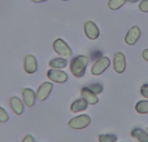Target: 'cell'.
Here are the masks:
<instances>
[{
    "mask_svg": "<svg viewBox=\"0 0 148 142\" xmlns=\"http://www.w3.org/2000/svg\"><path fill=\"white\" fill-rule=\"evenodd\" d=\"M88 62H90V58L87 56H83V54L73 57L72 61H70V65H69L72 74L75 78H82V76L84 75V72H86Z\"/></svg>",
    "mask_w": 148,
    "mask_h": 142,
    "instance_id": "1",
    "label": "cell"
},
{
    "mask_svg": "<svg viewBox=\"0 0 148 142\" xmlns=\"http://www.w3.org/2000/svg\"><path fill=\"white\" fill-rule=\"evenodd\" d=\"M52 48L59 54V57H62V58H66V60L72 57V49H70V47L68 45L64 39L57 38L53 41V44H52Z\"/></svg>",
    "mask_w": 148,
    "mask_h": 142,
    "instance_id": "2",
    "label": "cell"
},
{
    "mask_svg": "<svg viewBox=\"0 0 148 142\" xmlns=\"http://www.w3.org/2000/svg\"><path fill=\"white\" fill-rule=\"evenodd\" d=\"M90 124H91V118L86 114L78 115V116L70 119L69 123H68V125H69L72 129H84V128H87Z\"/></svg>",
    "mask_w": 148,
    "mask_h": 142,
    "instance_id": "3",
    "label": "cell"
},
{
    "mask_svg": "<svg viewBox=\"0 0 148 142\" xmlns=\"http://www.w3.org/2000/svg\"><path fill=\"white\" fill-rule=\"evenodd\" d=\"M110 66V60L109 57H105V56H101L100 58H97L96 61L94 62L91 67V74L95 76L97 75H101L104 71H107V69Z\"/></svg>",
    "mask_w": 148,
    "mask_h": 142,
    "instance_id": "4",
    "label": "cell"
},
{
    "mask_svg": "<svg viewBox=\"0 0 148 142\" xmlns=\"http://www.w3.org/2000/svg\"><path fill=\"white\" fill-rule=\"evenodd\" d=\"M52 89H53V84H52V81H44V83H42L38 87V89H36V101H46L47 98L49 97V94H51Z\"/></svg>",
    "mask_w": 148,
    "mask_h": 142,
    "instance_id": "5",
    "label": "cell"
},
{
    "mask_svg": "<svg viewBox=\"0 0 148 142\" xmlns=\"http://www.w3.org/2000/svg\"><path fill=\"white\" fill-rule=\"evenodd\" d=\"M47 78L49 81L52 83H57V84H62L68 81V74L62 70H55V69H49L47 71Z\"/></svg>",
    "mask_w": 148,
    "mask_h": 142,
    "instance_id": "6",
    "label": "cell"
},
{
    "mask_svg": "<svg viewBox=\"0 0 148 142\" xmlns=\"http://www.w3.org/2000/svg\"><path fill=\"white\" fill-rule=\"evenodd\" d=\"M83 31H84V35L87 36V39L90 40H96L100 35V30L97 27V25L92 21H86L83 25Z\"/></svg>",
    "mask_w": 148,
    "mask_h": 142,
    "instance_id": "7",
    "label": "cell"
},
{
    "mask_svg": "<svg viewBox=\"0 0 148 142\" xmlns=\"http://www.w3.org/2000/svg\"><path fill=\"white\" fill-rule=\"evenodd\" d=\"M113 69L117 74H122L126 70V57L122 52H117L113 56Z\"/></svg>",
    "mask_w": 148,
    "mask_h": 142,
    "instance_id": "8",
    "label": "cell"
},
{
    "mask_svg": "<svg viewBox=\"0 0 148 142\" xmlns=\"http://www.w3.org/2000/svg\"><path fill=\"white\" fill-rule=\"evenodd\" d=\"M23 70L26 74H35L38 71V61H36L35 56L33 54H27L23 60Z\"/></svg>",
    "mask_w": 148,
    "mask_h": 142,
    "instance_id": "9",
    "label": "cell"
},
{
    "mask_svg": "<svg viewBox=\"0 0 148 142\" xmlns=\"http://www.w3.org/2000/svg\"><path fill=\"white\" fill-rule=\"evenodd\" d=\"M140 34L142 32H140L139 26H133V27H130L125 35V43L127 44V45H134V44H136V41L140 38Z\"/></svg>",
    "mask_w": 148,
    "mask_h": 142,
    "instance_id": "10",
    "label": "cell"
},
{
    "mask_svg": "<svg viewBox=\"0 0 148 142\" xmlns=\"http://www.w3.org/2000/svg\"><path fill=\"white\" fill-rule=\"evenodd\" d=\"M35 101H36L35 91H33L31 88H23L22 89V102L25 103V106L33 107L35 105Z\"/></svg>",
    "mask_w": 148,
    "mask_h": 142,
    "instance_id": "11",
    "label": "cell"
},
{
    "mask_svg": "<svg viewBox=\"0 0 148 142\" xmlns=\"http://www.w3.org/2000/svg\"><path fill=\"white\" fill-rule=\"evenodd\" d=\"M81 98H83L88 105H96L97 102H99L97 94L94 93L88 87H83V88L81 89Z\"/></svg>",
    "mask_w": 148,
    "mask_h": 142,
    "instance_id": "12",
    "label": "cell"
},
{
    "mask_svg": "<svg viewBox=\"0 0 148 142\" xmlns=\"http://www.w3.org/2000/svg\"><path fill=\"white\" fill-rule=\"evenodd\" d=\"M9 106L12 109V111L16 115H22L23 114V109H25V103L22 102V99H20V97H10L9 98Z\"/></svg>",
    "mask_w": 148,
    "mask_h": 142,
    "instance_id": "13",
    "label": "cell"
},
{
    "mask_svg": "<svg viewBox=\"0 0 148 142\" xmlns=\"http://www.w3.org/2000/svg\"><path fill=\"white\" fill-rule=\"evenodd\" d=\"M88 107V103L83 98H78L70 105V111L72 112H82Z\"/></svg>",
    "mask_w": 148,
    "mask_h": 142,
    "instance_id": "14",
    "label": "cell"
},
{
    "mask_svg": "<svg viewBox=\"0 0 148 142\" xmlns=\"http://www.w3.org/2000/svg\"><path fill=\"white\" fill-rule=\"evenodd\" d=\"M49 69H55V70H62L66 67L68 61L66 58H62V57H57V58H52L48 62Z\"/></svg>",
    "mask_w": 148,
    "mask_h": 142,
    "instance_id": "15",
    "label": "cell"
},
{
    "mask_svg": "<svg viewBox=\"0 0 148 142\" xmlns=\"http://www.w3.org/2000/svg\"><path fill=\"white\" fill-rule=\"evenodd\" d=\"M131 136L139 142H148V133L147 131H143L140 128H134L131 131Z\"/></svg>",
    "mask_w": 148,
    "mask_h": 142,
    "instance_id": "16",
    "label": "cell"
},
{
    "mask_svg": "<svg viewBox=\"0 0 148 142\" xmlns=\"http://www.w3.org/2000/svg\"><path fill=\"white\" fill-rule=\"evenodd\" d=\"M135 111L138 114H148V99H143V101L136 102Z\"/></svg>",
    "mask_w": 148,
    "mask_h": 142,
    "instance_id": "17",
    "label": "cell"
},
{
    "mask_svg": "<svg viewBox=\"0 0 148 142\" xmlns=\"http://www.w3.org/2000/svg\"><path fill=\"white\" fill-rule=\"evenodd\" d=\"M127 0H108V8L112 10H117L120 8H122L126 4Z\"/></svg>",
    "mask_w": 148,
    "mask_h": 142,
    "instance_id": "18",
    "label": "cell"
},
{
    "mask_svg": "<svg viewBox=\"0 0 148 142\" xmlns=\"http://www.w3.org/2000/svg\"><path fill=\"white\" fill-rule=\"evenodd\" d=\"M99 142H117V136L113 133H103L97 137Z\"/></svg>",
    "mask_w": 148,
    "mask_h": 142,
    "instance_id": "19",
    "label": "cell"
},
{
    "mask_svg": "<svg viewBox=\"0 0 148 142\" xmlns=\"http://www.w3.org/2000/svg\"><path fill=\"white\" fill-rule=\"evenodd\" d=\"M87 87H88V88L96 94H100L103 91H104V87H103L100 83H92V84H90V85H87Z\"/></svg>",
    "mask_w": 148,
    "mask_h": 142,
    "instance_id": "20",
    "label": "cell"
},
{
    "mask_svg": "<svg viewBox=\"0 0 148 142\" xmlns=\"http://www.w3.org/2000/svg\"><path fill=\"white\" fill-rule=\"evenodd\" d=\"M8 120H9V115H8L7 110L0 106V123H7Z\"/></svg>",
    "mask_w": 148,
    "mask_h": 142,
    "instance_id": "21",
    "label": "cell"
},
{
    "mask_svg": "<svg viewBox=\"0 0 148 142\" xmlns=\"http://www.w3.org/2000/svg\"><path fill=\"white\" fill-rule=\"evenodd\" d=\"M139 10L143 13H148V0H142L139 3Z\"/></svg>",
    "mask_w": 148,
    "mask_h": 142,
    "instance_id": "22",
    "label": "cell"
},
{
    "mask_svg": "<svg viewBox=\"0 0 148 142\" xmlns=\"http://www.w3.org/2000/svg\"><path fill=\"white\" fill-rule=\"evenodd\" d=\"M140 94L144 97V98L148 99V84H143L140 88Z\"/></svg>",
    "mask_w": 148,
    "mask_h": 142,
    "instance_id": "23",
    "label": "cell"
},
{
    "mask_svg": "<svg viewBox=\"0 0 148 142\" xmlns=\"http://www.w3.org/2000/svg\"><path fill=\"white\" fill-rule=\"evenodd\" d=\"M103 54H101V52H99V51H95V52H92L91 53V58L94 60V61H96L97 58H100Z\"/></svg>",
    "mask_w": 148,
    "mask_h": 142,
    "instance_id": "24",
    "label": "cell"
},
{
    "mask_svg": "<svg viewBox=\"0 0 148 142\" xmlns=\"http://www.w3.org/2000/svg\"><path fill=\"white\" fill-rule=\"evenodd\" d=\"M21 142H35V140H34V137L31 135H26L25 137L21 140Z\"/></svg>",
    "mask_w": 148,
    "mask_h": 142,
    "instance_id": "25",
    "label": "cell"
},
{
    "mask_svg": "<svg viewBox=\"0 0 148 142\" xmlns=\"http://www.w3.org/2000/svg\"><path fill=\"white\" fill-rule=\"evenodd\" d=\"M142 57H143L144 61H147V62H148V48H147V49H144V51L142 52Z\"/></svg>",
    "mask_w": 148,
    "mask_h": 142,
    "instance_id": "26",
    "label": "cell"
},
{
    "mask_svg": "<svg viewBox=\"0 0 148 142\" xmlns=\"http://www.w3.org/2000/svg\"><path fill=\"white\" fill-rule=\"evenodd\" d=\"M34 3H43V1H47V0H31Z\"/></svg>",
    "mask_w": 148,
    "mask_h": 142,
    "instance_id": "27",
    "label": "cell"
},
{
    "mask_svg": "<svg viewBox=\"0 0 148 142\" xmlns=\"http://www.w3.org/2000/svg\"><path fill=\"white\" fill-rule=\"evenodd\" d=\"M127 1H129V3H136L138 0H127Z\"/></svg>",
    "mask_w": 148,
    "mask_h": 142,
    "instance_id": "28",
    "label": "cell"
},
{
    "mask_svg": "<svg viewBox=\"0 0 148 142\" xmlns=\"http://www.w3.org/2000/svg\"><path fill=\"white\" fill-rule=\"evenodd\" d=\"M62 1H69V0H62Z\"/></svg>",
    "mask_w": 148,
    "mask_h": 142,
    "instance_id": "29",
    "label": "cell"
},
{
    "mask_svg": "<svg viewBox=\"0 0 148 142\" xmlns=\"http://www.w3.org/2000/svg\"><path fill=\"white\" fill-rule=\"evenodd\" d=\"M146 131H147V133H148V128H147V129H146Z\"/></svg>",
    "mask_w": 148,
    "mask_h": 142,
    "instance_id": "30",
    "label": "cell"
}]
</instances>
